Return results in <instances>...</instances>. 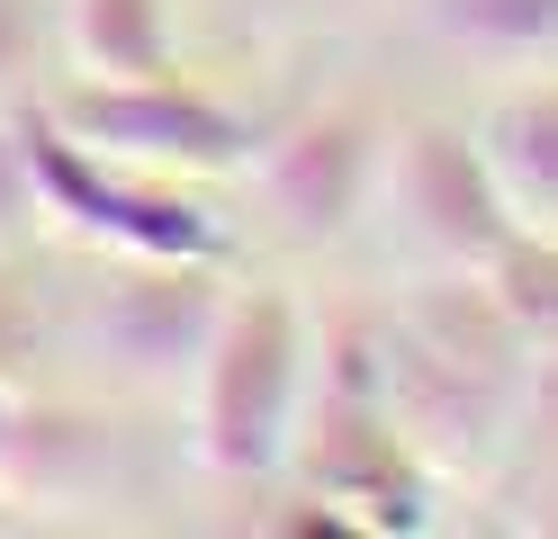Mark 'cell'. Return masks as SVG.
I'll return each mask as SVG.
<instances>
[{
  "instance_id": "5",
  "label": "cell",
  "mask_w": 558,
  "mask_h": 539,
  "mask_svg": "<svg viewBox=\"0 0 558 539\" xmlns=\"http://www.w3.org/2000/svg\"><path fill=\"white\" fill-rule=\"evenodd\" d=\"M477 162L513 234L558 243V90H513L477 126Z\"/></svg>"
},
{
  "instance_id": "7",
  "label": "cell",
  "mask_w": 558,
  "mask_h": 539,
  "mask_svg": "<svg viewBox=\"0 0 558 539\" xmlns=\"http://www.w3.org/2000/svg\"><path fill=\"white\" fill-rule=\"evenodd\" d=\"M73 54L90 82H154V72H171L162 0H73Z\"/></svg>"
},
{
  "instance_id": "3",
  "label": "cell",
  "mask_w": 558,
  "mask_h": 539,
  "mask_svg": "<svg viewBox=\"0 0 558 539\" xmlns=\"http://www.w3.org/2000/svg\"><path fill=\"white\" fill-rule=\"evenodd\" d=\"M46 118L82 154L126 162V171H226L243 154V126L226 108H207L198 90H181L171 72H154V82H82Z\"/></svg>"
},
{
  "instance_id": "8",
  "label": "cell",
  "mask_w": 558,
  "mask_h": 539,
  "mask_svg": "<svg viewBox=\"0 0 558 539\" xmlns=\"http://www.w3.org/2000/svg\"><path fill=\"white\" fill-rule=\"evenodd\" d=\"M433 19L469 54H541V46H558V0H433Z\"/></svg>"
},
{
  "instance_id": "9",
  "label": "cell",
  "mask_w": 558,
  "mask_h": 539,
  "mask_svg": "<svg viewBox=\"0 0 558 539\" xmlns=\"http://www.w3.org/2000/svg\"><path fill=\"white\" fill-rule=\"evenodd\" d=\"M27 207H37V171H27V144H10V135H0V252L19 243Z\"/></svg>"
},
{
  "instance_id": "4",
  "label": "cell",
  "mask_w": 558,
  "mask_h": 539,
  "mask_svg": "<svg viewBox=\"0 0 558 539\" xmlns=\"http://www.w3.org/2000/svg\"><path fill=\"white\" fill-rule=\"evenodd\" d=\"M388 225H397V243H414L441 270L496 261L513 234L496 189H486L477 144H460V135H405V154L388 171Z\"/></svg>"
},
{
  "instance_id": "6",
  "label": "cell",
  "mask_w": 558,
  "mask_h": 539,
  "mask_svg": "<svg viewBox=\"0 0 558 539\" xmlns=\"http://www.w3.org/2000/svg\"><path fill=\"white\" fill-rule=\"evenodd\" d=\"M361 171H369V154H361V135H352V126H306L298 144H279V162H270V198L289 207V225L333 234L342 216H352V198H361Z\"/></svg>"
},
{
  "instance_id": "1",
  "label": "cell",
  "mask_w": 558,
  "mask_h": 539,
  "mask_svg": "<svg viewBox=\"0 0 558 539\" xmlns=\"http://www.w3.org/2000/svg\"><path fill=\"white\" fill-rule=\"evenodd\" d=\"M298 378H306V333L289 297H234L207 333V395H198V450L226 477H270L289 458V414H298Z\"/></svg>"
},
{
  "instance_id": "2",
  "label": "cell",
  "mask_w": 558,
  "mask_h": 539,
  "mask_svg": "<svg viewBox=\"0 0 558 539\" xmlns=\"http://www.w3.org/2000/svg\"><path fill=\"white\" fill-rule=\"evenodd\" d=\"M19 144H27V171H37V207H63L73 225H90L109 252H126V261L190 270V261L217 252V225H207L190 198H171L154 171H126V162L82 154L46 108H37V118H19Z\"/></svg>"
}]
</instances>
